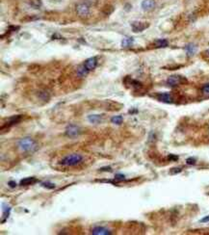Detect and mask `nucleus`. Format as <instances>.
<instances>
[{"instance_id": "1", "label": "nucleus", "mask_w": 209, "mask_h": 235, "mask_svg": "<svg viewBox=\"0 0 209 235\" xmlns=\"http://www.w3.org/2000/svg\"><path fill=\"white\" fill-rule=\"evenodd\" d=\"M16 147L22 152H32L37 149V144L31 138H22L17 141Z\"/></svg>"}, {"instance_id": "2", "label": "nucleus", "mask_w": 209, "mask_h": 235, "mask_svg": "<svg viewBox=\"0 0 209 235\" xmlns=\"http://www.w3.org/2000/svg\"><path fill=\"white\" fill-rule=\"evenodd\" d=\"M82 161H83V157L80 154L77 153H72L69 154L68 156H65V157L61 160L60 164L63 165L65 167H73V166H77L79 165Z\"/></svg>"}, {"instance_id": "3", "label": "nucleus", "mask_w": 209, "mask_h": 235, "mask_svg": "<svg viewBox=\"0 0 209 235\" xmlns=\"http://www.w3.org/2000/svg\"><path fill=\"white\" fill-rule=\"evenodd\" d=\"M183 83H187V79L181 75H171L167 79V84L170 87H176Z\"/></svg>"}, {"instance_id": "4", "label": "nucleus", "mask_w": 209, "mask_h": 235, "mask_svg": "<svg viewBox=\"0 0 209 235\" xmlns=\"http://www.w3.org/2000/svg\"><path fill=\"white\" fill-rule=\"evenodd\" d=\"M75 12L80 17H83V19H84V17H87L89 16V13H90L89 4H87L85 2L77 4L76 7H75Z\"/></svg>"}, {"instance_id": "5", "label": "nucleus", "mask_w": 209, "mask_h": 235, "mask_svg": "<svg viewBox=\"0 0 209 235\" xmlns=\"http://www.w3.org/2000/svg\"><path fill=\"white\" fill-rule=\"evenodd\" d=\"M80 134V128L75 124H69L66 129V135L69 138H75Z\"/></svg>"}, {"instance_id": "6", "label": "nucleus", "mask_w": 209, "mask_h": 235, "mask_svg": "<svg viewBox=\"0 0 209 235\" xmlns=\"http://www.w3.org/2000/svg\"><path fill=\"white\" fill-rule=\"evenodd\" d=\"M149 24L147 22H141V21H135V22H133L131 24L132 30L134 32H137V33L142 32L145 29L149 28Z\"/></svg>"}, {"instance_id": "7", "label": "nucleus", "mask_w": 209, "mask_h": 235, "mask_svg": "<svg viewBox=\"0 0 209 235\" xmlns=\"http://www.w3.org/2000/svg\"><path fill=\"white\" fill-rule=\"evenodd\" d=\"M83 65H84V67L88 69L89 71H94V69L97 68V59L95 57H91L89 59H87Z\"/></svg>"}, {"instance_id": "8", "label": "nucleus", "mask_w": 209, "mask_h": 235, "mask_svg": "<svg viewBox=\"0 0 209 235\" xmlns=\"http://www.w3.org/2000/svg\"><path fill=\"white\" fill-rule=\"evenodd\" d=\"M93 235H111L112 231L104 227H94L92 229Z\"/></svg>"}, {"instance_id": "9", "label": "nucleus", "mask_w": 209, "mask_h": 235, "mask_svg": "<svg viewBox=\"0 0 209 235\" xmlns=\"http://www.w3.org/2000/svg\"><path fill=\"white\" fill-rule=\"evenodd\" d=\"M22 119V116L21 115H16V116H13L10 119H8L6 123H5V127H11L12 125H15L19 123V120Z\"/></svg>"}, {"instance_id": "10", "label": "nucleus", "mask_w": 209, "mask_h": 235, "mask_svg": "<svg viewBox=\"0 0 209 235\" xmlns=\"http://www.w3.org/2000/svg\"><path fill=\"white\" fill-rule=\"evenodd\" d=\"M155 7L154 0H144L142 2V8L145 11H151Z\"/></svg>"}, {"instance_id": "11", "label": "nucleus", "mask_w": 209, "mask_h": 235, "mask_svg": "<svg viewBox=\"0 0 209 235\" xmlns=\"http://www.w3.org/2000/svg\"><path fill=\"white\" fill-rule=\"evenodd\" d=\"M158 99L160 101L165 102V103H172L173 99H172V95L170 93H161L158 94Z\"/></svg>"}, {"instance_id": "12", "label": "nucleus", "mask_w": 209, "mask_h": 235, "mask_svg": "<svg viewBox=\"0 0 209 235\" xmlns=\"http://www.w3.org/2000/svg\"><path fill=\"white\" fill-rule=\"evenodd\" d=\"M38 182V179L36 177H25L23 179H21L20 182H19V185L20 186H28V185H32L34 183H36Z\"/></svg>"}, {"instance_id": "13", "label": "nucleus", "mask_w": 209, "mask_h": 235, "mask_svg": "<svg viewBox=\"0 0 209 235\" xmlns=\"http://www.w3.org/2000/svg\"><path fill=\"white\" fill-rule=\"evenodd\" d=\"M184 49L186 51L187 55H188V56H193L196 52H197L198 47H197V45H195V43H188V45L184 47Z\"/></svg>"}, {"instance_id": "14", "label": "nucleus", "mask_w": 209, "mask_h": 235, "mask_svg": "<svg viewBox=\"0 0 209 235\" xmlns=\"http://www.w3.org/2000/svg\"><path fill=\"white\" fill-rule=\"evenodd\" d=\"M88 72H89V71L84 67V65H81V66L78 67V68H77V71H76L77 76L80 77V78L85 77L87 74H88Z\"/></svg>"}, {"instance_id": "15", "label": "nucleus", "mask_w": 209, "mask_h": 235, "mask_svg": "<svg viewBox=\"0 0 209 235\" xmlns=\"http://www.w3.org/2000/svg\"><path fill=\"white\" fill-rule=\"evenodd\" d=\"M169 45V42L168 41L166 40V39H158V40H156L154 42V45L155 47H167Z\"/></svg>"}, {"instance_id": "16", "label": "nucleus", "mask_w": 209, "mask_h": 235, "mask_svg": "<svg viewBox=\"0 0 209 235\" xmlns=\"http://www.w3.org/2000/svg\"><path fill=\"white\" fill-rule=\"evenodd\" d=\"M11 209H12L11 206H9L8 204H5V208H3V219H2V221H1L2 224L8 219V217L10 216Z\"/></svg>"}, {"instance_id": "17", "label": "nucleus", "mask_w": 209, "mask_h": 235, "mask_svg": "<svg viewBox=\"0 0 209 235\" xmlns=\"http://www.w3.org/2000/svg\"><path fill=\"white\" fill-rule=\"evenodd\" d=\"M88 120L92 123H99L101 121V116H99V115H90L88 117Z\"/></svg>"}, {"instance_id": "18", "label": "nucleus", "mask_w": 209, "mask_h": 235, "mask_svg": "<svg viewBox=\"0 0 209 235\" xmlns=\"http://www.w3.org/2000/svg\"><path fill=\"white\" fill-rule=\"evenodd\" d=\"M121 45L123 47H130L133 45V39L132 38H124L123 42H121Z\"/></svg>"}, {"instance_id": "19", "label": "nucleus", "mask_w": 209, "mask_h": 235, "mask_svg": "<svg viewBox=\"0 0 209 235\" xmlns=\"http://www.w3.org/2000/svg\"><path fill=\"white\" fill-rule=\"evenodd\" d=\"M111 120H112V123H113L120 125L121 123H123V117H121V116H115V117H112Z\"/></svg>"}, {"instance_id": "20", "label": "nucleus", "mask_w": 209, "mask_h": 235, "mask_svg": "<svg viewBox=\"0 0 209 235\" xmlns=\"http://www.w3.org/2000/svg\"><path fill=\"white\" fill-rule=\"evenodd\" d=\"M30 5L33 8L39 9L42 6V0H30Z\"/></svg>"}, {"instance_id": "21", "label": "nucleus", "mask_w": 209, "mask_h": 235, "mask_svg": "<svg viewBox=\"0 0 209 235\" xmlns=\"http://www.w3.org/2000/svg\"><path fill=\"white\" fill-rule=\"evenodd\" d=\"M42 186L45 187V188H46V189H55V187H56V185H55L54 183H51L50 181H45V182H42Z\"/></svg>"}, {"instance_id": "22", "label": "nucleus", "mask_w": 209, "mask_h": 235, "mask_svg": "<svg viewBox=\"0 0 209 235\" xmlns=\"http://www.w3.org/2000/svg\"><path fill=\"white\" fill-rule=\"evenodd\" d=\"M202 93L205 95H209V83L204 84L202 87Z\"/></svg>"}, {"instance_id": "23", "label": "nucleus", "mask_w": 209, "mask_h": 235, "mask_svg": "<svg viewBox=\"0 0 209 235\" xmlns=\"http://www.w3.org/2000/svg\"><path fill=\"white\" fill-rule=\"evenodd\" d=\"M115 180H117V181L125 180V176L123 175H120V173H117V175L115 176Z\"/></svg>"}, {"instance_id": "24", "label": "nucleus", "mask_w": 209, "mask_h": 235, "mask_svg": "<svg viewBox=\"0 0 209 235\" xmlns=\"http://www.w3.org/2000/svg\"><path fill=\"white\" fill-rule=\"evenodd\" d=\"M182 171V168H173L171 171H170V173L171 175H176V173H178Z\"/></svg>"}, {"instance_id": "25", "label": "nucleus", "mask_w": 209, "mask_h": 235, "mask_svg": "<svg viewBox=\"0 0 209 235\" xmlns=\"http://www.w3.org/2000/svg\"><path fill=\"white\" fill-rule=\"evenodd\" d=\"M186 163L188 164V165H195L196 164V159L193 158V157H190L186 160Z\"/></svg>"}, {"instance_id": "26", "label": "nucleus", "mask_w": 209, "mask_h": 235, "mask_svg": "<svg viewBox=\"0 0 209 235\" xmlns=\"http://www.w3.org/2000/svg\"><path fill=\"white\" fill-rule=\"evenodd\" d=\"M168 159L171 160V161H176V160H178V156L175 155V154H170L168 156Z\"/></svg>"}, {"instance_id": "27", "label": "nucleus", "mask_w": 209, "mask_h": 235, "mask_svg": "<svg viewBox=\"0 0 209 235\" xmlns=\"http://www.w3.org/2000/svg\"><path fill=\"white\" fill-rule=\"evenodd\" d=\"M8 185L11 187V188H15V187L16 186V183L15 181H9L8 182Z\"/></svg>"}, {"instance_id": "28", "label": "nucleus", "mask_w": 209, "mask_h": 235, "mask_svg": "<svg viewBox=\"0 0 209 235\" xmlns=\"http://www.w3.org/2000/svg\"><path fill=\"white\" fill-rule=\"evenodd\" d=\"M201 222H202V223H207V222H209V215L206 216V217H204V218H202L201 220Z\"/></svg>"}, {"instance_id": "29", "label": "nucleus", "mask_w": 209, "mask_h": 235, "mask_svg": "<svg viewBox=\"0 0 209 235\" xmlns=\"http://www.w3.org/2000/svg\"><path fill=\"white\" fill-rule=\"evenodd\" d=\"M111 170V167H104L100 169V172H109Z\"/></svg>"}, {"instance_id": "30", "label": "nucleus", "mask_w": 209, "mask_h": 235, "mask_svg": "<svg viewBox=\"0 0 209 235\" xmlns=\"http://www.w3.org/2000/svg\"><path fill=\"white\" fill-rule=\"evenodd\" d=\"M206 54H207V56L209 57V49H207V50H206Z\"/></svg>"}]
</instances>
